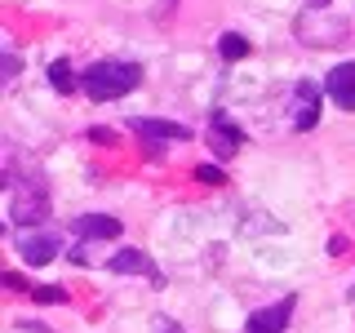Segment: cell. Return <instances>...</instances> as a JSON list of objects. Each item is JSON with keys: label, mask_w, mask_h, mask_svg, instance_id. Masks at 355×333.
I'll list each match as a JSON object with an SVG mask.
<instances>
[{"label": "cell", "mask_w": 355, "mask_h": 333, "mask_svg": "<svg viewBox=\"0 0 355 333\" xmlns=\"http://www.w3.org/2000/svg\"><path fill=\"white\" fill-rule=\"evenodd\" d=\"M142 85V67L125 62V58H103V62H89L80 71V89L85 98L94 103H111V98H125L129 89Z\"/></svg>", "instance_id": "cell-1"}, {"label": "cell", "mask_w": 355, "mask_h": 333, "mask_svg": "<svg viewBox=\"0 0 355 333\" xmlns=\"http://www.w3.org/2000/svg\"><path fill=\"white\" fill-rule=\"evenodd\" d=\"M5 187H9V218L18 227H36V222L49 218V187L36 169H9L5 173Z\"/></svg>", "instance_id": "cell-2"}, {"label": "cell", "mask_w": 355, "mask_h": 333, "mask_svg": "<svg viewBox=\"0 0 355 333\" xmlns=\"http://www.w3.org/2000/svg\"><path fill=\"white\" fill-rule=\"evenodd\" d=\"M240 142H244L240 125L227 116V111H214V116H209V147H214V155H218V160H227V155L240 151Z\"/></svg>", "instance_id": "cell-3"}, {"label": "cell", "mask_w": 355, "mask_h": 333, "mask_svg": "<svg viewBox=\"0 0 355 333\" xmlns=\"http://www.w3.org/2000/svg\"><path fill=\"white\" fill-rule=\"evenodd\" d=\"M293 307H297V298H284V302H271V307L253 311V316L244 320V333H284L288 320H293Z\"/></svg>", "instance_id": "cell-4"}, {"label": "cell", "mask_w": 355, "mask_h": 333, "mask_svg": "<svg viewBox=\"0 0 355 333\" xmlns=\"http://www.w3.org/2000/svg\"><path fill=\"white\" fill-rule=\"evenodd\" d=\"M120 218H111V214H80L71 222V236L76 240H120Z\"/></svg>", "instance_id": "cell-5"}, {"label": "cell", "mask_w": 355, "mask_h": 333, "mask_svg": "<svg viewBox=\"0 0 355 333\" xmlns=\"http://www.w3.org/2000/svg\"><path fill=\"white\" fill-rule=\"evenodd\" d=\"M58 249H62V240L53 236V231H31V236H22V240H18L22 262H31V266L53 262V258H58Z\"/></svg>", "instance_id": "cell-6"}, {"label": "cell", "mask_w": 355, "mask_h": 333, "mask_svg": "<svg viewBox=\"0 0 355 333\" xmlns=\"http://www.w3.org/2000/svg\"><path fill=\"white\" fill-rule=\"evenodd\" d=\"M324 94L338 103L342 111H355V62H338L324 76Z\"/></svg>", "instance_id": "cell-7"}, {"label": "cell", "mask_w": 355, "mask_h": 333, "mask_svg": "<svg viewBox=\"0 0 355 333\" xmlns=\"http://www.w3.org/2000/svg\"><path fill=\"white\" fill-rule=\"evenodd\" d=\"M129 129H133V133H142V138H151V142H187V138H191V129H187V125H173V120H155V116H133V120H129Z\"/></svg>", "instance_id": "cell-8"}, {"label": "cell", "mask_w": 355, "mask_h": 333, "mask_svg": "<svg viewBox=\"0 0 355 333\" xmlns=\"http://www.w3.org/2000/svg\"><path fill=\"white\" fill-rule=\"evenodd\" d=\"M107 271L111 275H151L155 284H160V275H155V266H151V258L142 249H120V253H111L107 258Z\"/></svg>", "instance_id": "cell-9"}, {"label": "cell", "mask_w": 355, "mask_h": 333, "mask_svg": "<svg viewBox=\"0 0 355 333\" xmlns=\"http://www.w3.org/2000/svg\"><path fill=\"white\" fill-rule=\"evenodd\" d=\"M320 125V85L315 80H297V116H293V129H315Z\"/></svg>", "instance_id": "cell-10"}, {"label": "cell", "mask_w": 355, "mask_h": 333, "mask_svg": "<svg viewBox=\"0 0 355 333\" xmlns=\"http://www.w3.org/2000/svg\"><path fill=\"white\" fill-rule=\"evenodd\" d=\"M49 85L58 89V94H76V89H80V76L71 71L67 58H58V62H49Z\"/></svg>", "instance_id": "cell-11"}, {"label": "cell", "mask_w": 355, "mask_h": 333, "mask_svg": "<svg viewBox=\"0 0 355 333\" xmlns=\"http://www.w3.org/2000/svg\"><path fill=\"white\" fill-rule=\"evenodd\" d=\"M218 49H222V58L227 62H236V58H249V40L236 36V31H227V36L218 40Z\"/></svg>", "instance_id": "cell-12"}, {"label": "cell", "mask_w": 355, "mask_h": 333, "mask_svg": "<svg viewBox=\"0 0 355 333\" xmlns=\"http://www.w3.org/2000/svg\"><path fill=\"white\" fill-rule=\"evenodd\" d=\"M31 298H36V302H67V289H58V284H40V289H31Z\"/></svg>", "instance_id": "cell-13"}, {"label": "cell", "mask_w": 355, "mask_h": 333, "mask_svg": "<svg viewBox=\"0 0 355 333\" xmlns=\"http://www.w3.org/2000/svg\"><path fill=\"white\" fill-rule=\"evenodd\" d=\"M196 178H200V182H214V187H218V182H222L227 173H222L218 164H200V169H196Z\"/></svg>", "instance_id": "cell-14"}, {"label": "cell", "mask_w": 355, "mask_h": 333, "mask_svg": "<svg viewBox=\"0 0 355 333\" xmlns=\"http://www.w3.org/2000/svg\"><path fill=\"white\" fill-rule=\"evenodd\" d=\"M89 142H98V147L107 142V147H111V142H116V129H103V125H94V129H89Z\"/></svg>", "instance_id": "cell-15"}, {"label": "cell", "mask_w": 355, "mask_h": 333, "mask_svg": "<svg viewBox=\"0 0 355 333\" xmlns=\"http://www.w3.org/2000/svg\"><path fill=\"white\" fill-rule=\"evenodd\" d=\"M5 284H9V289H31V284H27V280H22V275H18V271H5Z\"/></svg>", "instance_id": "cell-16"}, {"label": "cell", "mask_w": 355, "mask_h": 333, "mask_svg": "<svg viewBox=\"0 0 355 333\" xmlns=\"http://www.w3.org/2000/svg\"><path fill=\"white\" fill-rule=\"evenodd\" d=\"M14 76H18V58H14V53H5V80H14Z\"/></svg>", "instance_id": "cell-17"}, {"label": "cell", "mask_w": 355, "mask_h": 333, "mask_svg": "<svg viewBox=\"0 0 355 333\" xmlns=\"http://www.w3.org/2000/svg\"><path fill=\"white\" fill-rule=\"evenodd\" d=\"M155 333H182V329H178L173 320H155Z\"/></svg>", "instance_id": "cell-18"}, {"label": "cell", "mask_w": 355, "mask_h": 333, "mask_svg": "<svg viewBox=\"0 0 355 333\" xmlns=\"http://www.w3.org/2000/svg\"><path fill=\"white\" fill-rule=\"evenodd\" d=\"M320 5H329V0H320Z\"/></svg>", "instance_id": "cell-19"}]
</instances>
